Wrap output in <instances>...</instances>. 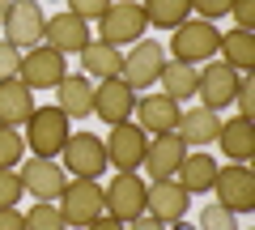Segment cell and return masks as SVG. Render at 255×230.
<instances>
[{"mask_svg":"<svg viewBox=\"0 0 255 230\" xmlns=\"http://www.w3.org/2000/svg\"><path fill=\"white\" fill-rule=\"evenodd\" d=\"M217 43H221V30L213 26V21L187 17L183 26L170 30V43H166V47H170V60L200 68V64H209L213 55H217Z\"/></svg>","mask_w":255,"mask_h":230,"instance_id":"1","label":"cell"},{"mask_svg":"<svg viewBox=\"0 0 255 230\" xmlns=\"http://www.w3.org/2000/svg\"><path fill=\"white\" fill-rule=\"evenodd\" d=\"M26 154L34 158H55L68 141V115L60 107H34V115L26 120Z\"/></svg>","mask_w":255,"mask_h":230,"instance_id":"2","label":"cell"},{"mask_svg":"<svg viewBox=\"0 0 255 230\" xmlns=\"http://www.w3.org/2000/svg\"><path fill=\"white\" fill-rule=\"evenodd\" d=\"M145 30H149L145 9H140L136 0H119V4H111V9L98 17V43L132 47V43H140V38H145Z\"/></svg>","mask_w":255,"mask_h":230,"instance_id":"3","label":"cell"},{"mask_svg":"<svg viewBox=\"0 0 255 230\" xmlns=\"http://www.w3.org/2000/svg\"><path fill=\"white\" fill-rule=\"evenodd\" d=\"M107 145V166H115L119 175H132L140 162H145V145H149V132L140 124L124 120V124H111V137L102 141Z\"/></svg>","mask_w":255,"mask_h":230,"instance_id":"4","label":"cell"},{"mask_svg":"<svg viewBox=\"0 0 255 230\" xmlns=\"http://www.w3.org/2000/svg\"><path fill=\"white\" fill-rule=\"evenodd\" d=\"M17 77H21V85H30V90H51V85H60L64 77H68V68H64V51H55L51 43L26 47V51H21Z\"/></svg>","mask_w":255,"mask_h":230,"instance_id":"5","label":"cell"},{"mask_svg":"<svg viewBox=\"0 0 255 230\" xmlns=\"http://www.w3.org/2000/svg\"><path fill=\"white\" fill-rule=\"evenodd\" d=\"M213 192H217V205H221V209H230L234 218L255 213V171H251V166H243V162L226 166V171H217Z\"/></svg>","mask_w":255,"mask_h":230,"instance_id":"6","label":"cell"},{"mask_svg":"<svg viewBox=\"0 0 255 230\" xmlns=\"http://www.w3.org/2000/svg\"><path fill=\"white\" fill-rule=\"evenodd\" d=\"M4 43H13L21 51V47H38L43 43V9H38V0H9L4 4Z\"/></svg>","mask_w":255,"mask_h":230,"instance_id":"7","label":"cell"},{"mask_svg":"<svg viewBox=\"0 0 255 230\" xmlns=\"http://www.w3.org/2000/svg\"><path fill=\"white\" fill-rule=\"evenodd\" d=\"M60 201V218L68 222V226H90L94 218H102L107 213V205H102V188L94 184V179H77V184H64V192L55 196Z\"/></svg>","mask_w":255,"mask_h":230,"instance_id":"8","label":"cell"},{"mask_svg":"<svg viewBox=\"0 0 255 230\" xmlns=\"http://www.w3.org/2000/svg\"><path fill=\"white\" fill-rule=\"evenodd\" d=\"M64 166L73 171L77 179H98L102 171H107V145H102V137H94V132H68V141H64Z\"/></svg>","mask_w":255,"mask_h":230,"instance_id":"9","label":"cell"},{"mask_svg":"<svg viewBox=\"0 0 255 230\" xmlns=\"http://www.w3.org/2000/svg\"><path fill=\"white\" fill-rule=\"evenodd\" d=\"M145 196H149V184H145V179H136V171H132V175H115V184L102 188L107 218H115V222L140 218V213H145Z\"/></svg>","mask_w":255,"mask_h":230,"instance_id":"10","label":"cell"},{"mask_svg":"<svg viewBox=\"0 0 255 230\" xmlns=\"http://www.w3.org/2000/svg\"><path fill=\"white\" fill-rule=\"evenodd\" d=\"M166 64V47L157 43V38H140V43H132V51L124 55V81L132 85V90H145V85L157 81V73H162Z\"/></svg>","mask_w":255,"mask_h":230,"instance_id":"11","label":"cell"},{"mask_svg":"<svg viewBox=\"0 0 255 230\" xmlns=\"http://www.w3.org/2000/svg\"><path fill=\"white\" fill-rule=\"evenodd\" d=\"M17 175H21V188H26L34 201H55V196L64 192V184H68V175H64V166L55 162V158H34V154L21 162Z\"/></svg>","mask_w":255,"mask_h":230,"instance_id":"12","label":"cell"},{"mask_svg":"<svg viewBox=\"0 0 255 230\" xmlns=\"http://www.w3.org/2000/svg\"><path fill=\"white\" fill-rule=\"evenodd\" d=\"M238 77L230 64H221V60H209V64L200 68V81H196V94H200V107L209 111H221L234 102V90H238Z\"/></svg>","mask_w":255,"mask_h":230,"instance_id":"13","label":"cell"},{"mask_svg":"<svg viewBox=\"0 0 255 230\" xmlns=\"http://www.w3.org/2000/svg\"><path fill=\"white\" fill-rule=\"evenodd\" d=\"M187 201H191V192L179 179H153L149 184V196H145V213L157 218L162 226H170V222L187 218Z\"/></svg>","mask_w":255,"mask_h":230,"instance_id":"14","label":"cell"},{"mask_svg":"<svg viewBox=\"0 0 255 230\" xmlns=\"http://www.w3.org/2000/svg\"><path fill=\"white\" fill-rule=\"evenodd\" d=\"M132 107H136V90L124 81V77H111V81L94 85V115L107 124H124L132 120Z\"/></svg>","mask_w":255,"mask_h":230,"instance_id":"15","label":"cell"},{"mask_svg":"<svg viewBox=\"0 0 255 230\" xmlns=\"http://www.w3.org/2000/svg\"><path fill=\"white\" fill-rule=\"evenodd\" d=\"M183 154H187V145L179 141V132H157L153 145H145V162H140L149 171V184L153 179H174Z\"/></svg>","mask_w":255,"mask_h":230,"instance_id":"16","label":"cell"},{"mask_svg":"<svg viewBox=\"0 0 255 230\" xmlns=\"http://www.w3.org/2000/svg\"><path fill=\"white\" fill-rule=\"evenodd\" d=\"M179 102L166 98V94H145V98H136V107H132V115L140 120V128L145 132H174V124H179Z\"/></svg>","mask_w":255,"mask_h":230,"instance_id":"17","label":"cell"},{"mask_svg":"<svg viewBox=\"0 0 255 230\" xmlns=\"http://www.w3.org/2000/svg\"><path fill=\"white\" fill-rule=\"evenodd\" d=\"M43 38L55 47V51H81L85 43H90V21L77 17V13H55L51 21L43 26Z\"/></svg>","mask_w":255,"mask_h":230,"instance_id":"18","label":"cell"},{"mask_svg":"<svg viewBox=\"0 0 255 230\" xmlns=\"http://www.w3.org/2000/svg\"><path fill=\"white\" fill-rule=\"evenodd\" d=\"M55 107H60L68 120H85V115H94V81L85 73L64 77V81L55 85Z\"/></svg>","mask_w":255,"mask_h":230,"instance_id":"19","label":"cell"},{"mask_svg":"<svg viewBox=\"0 0 255 230\" xmlns=\"http://www.w3.org/2000/svg\"><path fill=\"white\" fill-rule=\"evenodd\" d=\"M217 128H221V120H217V111H209V107H187V111H179V124H174V132H179V141L183 145H213L217 141Z\"/></svg>","mask_w":255,"mask_h":230,"instance_id":"20","label":"cell"},{"mask_svg":"<svg viewBox=\"0 0 255 230\" xmlns=\"http://www.w3.org/2000/svg\"><path fill=\"white\" fill-rule=\"evenodd\" d=\"M30 115H34V90L21 85L17 77L0 81V124L4 128H21Z\"/></svg>","mask_w":255,"mask_h":230,"instance_id":"21","label":"cell"},{"mask_svg":"<svg viewBox=\"0 0 255 230\" xmlns=\"http://www.w3.org/2000/svg\"><path fill=\"white\" fill-rule=\"evenodd\" d=\"M217 158L213 154H204V149H196V154H183V162H179V171H174V179H179L183 188H187L191 196L196 192H213V184H217Z\"/></svg>","mask_w":255,"mask_h":230,"instance_id":"22","label":"cell"},{"mask_svg":"<svg viewBox=\"0 0 255 230\" xmlns=\"http://www.w3.org/2000/svg\"><path fill=\"white\" fill-rule=\"evenodd\" d=\"M217 141H221V154L230 158V162H251L255 158V124L243 120V115H234V120H226L217 128Z\"/></svg>","mask_w":255,"mask_h":230,"instance_id":"23","label":"cell"},{"mask_svg":"<svg viewBox=\"0 0 255 230\" xmlns=\"http://www.w3.org/2000/svg\"><path fill=\"white\" fill-rule=\"evenodd\" d=\"M81 73L90 77V81H111V77H119V73H124V55H119V47L90 38V43L81 47Z\"/></svg>","mask_w":255,"mask_h":230,"instance_id":"24","label":"cell"},{"mask_svg":"<svg viewBox=\"0 0 255 230\" xmlns=\"http://www.w3.org/2000/svg\"><path fill=\"white\" fill-rule=\"evenodd\" d=\"M217 51H221V64H230L234 73H255V34L251 30H238V26L226 30Z\"/></svg>","mask_w":255,"mask_h":230,"instance_id":"25","label":"cell"},{"mask_svg":"<svg viewBox=\"0 0 255 230\" xmlns=\"http://www.w3.org/2000/svg\"><path fill=\"white\" fill-rule=\"evenodd\" d=\"M157 81H162V94L174 102H187L191 94H196V81H200V68L191 64H179V60H166L162 73H157Z\"/></svg>","mask_w":255,"mask_h":230,"instance_id":"26","label":"cell"},{"mask_svg":"<svg viewBox=\"0 0 255 230\" xmlns=\"http://www.w3.org/2000/svg\"><path fill=\"white\" fill-rule=\"evenodd\" d=\"M140 9H145V21H149V26L174 30V26H183V21H187L191 0H145Z\"/></svg>","mask_w":255,"mask_h":230,"instance_id":"27","label":"cell"},{"mask_svg":"<svg viewBox=\"0 0 255 230\" xmlns=\"http://www.w3.org/2000/svg\"><path fill=\"white\" fill-rule=\"evenodd\" d=\"M26 230H68V222L60 218V205L34 201V209L26 213Z\"/></svg>","mask_w":255,"mask_h":230,"instance_id":"28","label":"cell"},{"mask_svg":"<svg viewBox=\"0 0 255 230\" xmlns=\"http://www.w3.org/2000/svg\"><path fill=\"white\" fill-rule=\"evenodd\" d=\"M21 158H26V141H21V132L0 124V171H17Z\"/></svg>","mask_w":255,"mask_h":230,"instance_id":"29","label":"cell"},{"mask_svg":"<svg viewBox=\"0 0 255 230\" xmlns=\"http://www.w3.org/2000/svg\"><path fill=\"white\" fill-rule=\"evenodd\" d=\"M200 230H238V218L213 201V205H204V209H200Z\"/></svg>","mask_w":255,"mask_h":230,"instance_id":"30","label":"cell"},{"mask_svg":"<svg viewBox=\"0 0 255 230\" xmlns=\"http://www.w3.org/2000/svg\"><path fill=\"white\" fill-rule=\"evenodd\" d=\"M234 102H238V115H243V120H251V115H255V77H251V73L238 77Z\"/></svg>","mask_w":255,"mask_h":230,"instance_id":"31","label":"cell"},{"mask_svg":"<svg viewBox=\"0 0 255 230\" xmlns=\"http://www.w3.org/2000/svg\"><path fill=\"white\" fill-rule=\"evenodd\" d=\"M21 175L17 171H0V209H13V205L21 201Z\"/></svg>","mask_w":255,"mask_h":230,"instance_id":"32","label":"cell"},{"mask_svg":"<svg viewBox=\"0 0 255 230\" xmlns=\"http://www.w3.org/2000/svg\"><path fill=\"white\" fill-rule=\"evenodd\" d=\"M17 68H21V51H17L13 43H4V38H0V81L17 77Z\"/></svg>","mask_w":255,"mask_h":230,"instance_id":"33","label":"cell"},{"mask_svg":"<svg viewBox=\"0 0 255 230\" xmlns=\"http://www.w3.org/2000/svg\"><path fill=\"white\" fill-rule=\"evenodd\" d=\"M111 4H115V0H68V13H77V17L90 21V17H102Z\"/></svg>","mask_w":255,"mask_h":230,"instance_id":"34","label":"cell"},{"mask_svg":"<svg viewBox=\"0 0 255 230\" xmlns=\"http://www.w3.org/2000/svg\"><path fill=\"white\" fill-rule=\"evenodd\" d=\"M230 4H234V0H191V13H200L204 21H217V17L230 13Z\"/></svg>","mask_w":255,"mask_h":230,"instance_id":"35","label":"cell"},{"mask_svg":"<svg viewBox=\"0 0 255 230\" xmlns=\"http://www.w3.org/2000/svg\"><path fill=\"white\" fill-rule=\"evenodd\" d=\"M230 13H234L238 30H251V26H255V0H234V4H230Z\"/></svg>","mask_w":255,"mask_h":230,"instance_id":"36","label":"cell"},{"mask_svg":"<svg viewBox=\"0 0 255 230\" xmlns=\"http://www.w3.org/2000/svg\"><path fill=\"white\" fill-rule=\"evenodd\" d=\"M0 230H26V213L13 205V209H0Z\"/></svg>","mask_w":255,"mask_h":230,"instance_id":"37","label":"cell"},{"mask_svg":"<svg viewBox=\"0 0 255 230\" xmlns=\"http://www.w3.org/2000/svg\"><path fill=\"white\" fill-rule=\"evenodd\" d=\"M124 230H166L157 218H149V213H140V218H132V222H124Z\"/></svg>","mask_w":255,"mask_h":230,"instance_id":"38","label":"cell"},{"mask_svg":"<svg viewBox=\"0 0 255 230\" xmlns=\"http://www.w3.org/2000/svg\"><path fill=\"white\" fill-rule=\"evenodd\" d=\"M85 230H124V222H115V218H107V213H102V218H94Z\"/></svg>","mask_w":255,"mask_h":230,"instance_id":"39","label":"cell"},{"mask_svg":"<svg viewBox=\"0 0 255 230\" xmlns=\"http://www.w3.org/2000/svg\"><path fill=\"white\" fill-rule=\"evenodd\" d=\"M166 230H196V226H187V222L179 218V222H170V226H166Z\"/></svg>","mask_w":255,"mask_h":230,"instance_id":"40","label":"cell"},{"mask_svg":"<svg viewBox=\"0 0 255 230\" xmlns=\"http://www.w3.org/2000/svg\"><path fill=\"white\" fill-rule=\"evenodd\" d=\"M4 4H9V0H0V21H4Z\"/></svg>","mask_w":255,"mask_h":230,"instance_id":"41","label":"cell"}]
</instances>
